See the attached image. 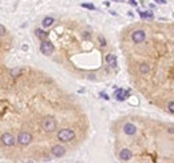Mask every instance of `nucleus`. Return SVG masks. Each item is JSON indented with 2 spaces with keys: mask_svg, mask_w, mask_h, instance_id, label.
Instances as JSON below:
<instances>
[{
  "mask_svg": "<svg viewBox=\"0 0 174 163\" xmlns=\"http://www.w3.org/2000/svg\"><path fill=\"white\" fill-rule=\"evenodd\" d=\"M106 62L109 63L110 67H117V56L114 55V53H109L107 56H106Z\"/></svg>",
  "mask_w": 174,
  "mask_h": 163,
  "instance_id": "nucleus-11",
  "label": "nucleus"
},
{
  "mask_svg": "<svg viewBox=\"0 0 174 163\" xmlns=\"http://www.w3.org/2000/svg\"><path fill=\"white\" fill-rule=\"evenodd\" d=\"M0 35H1V36L5 35V28H4V26H3V24L0 26Z\"/></svg>",
  "mask_w": 174,
  "mask_h": 163,
  "instance_id": "nucleus-19",
  "label": "nucleus"
},
{
  "mask_svg": "<svg viewBox=\"0 0 174 163\" xmlns=\"http://www.w3.org/2000/svg\"><path fill=\"white\" fill-rule=\"evenodd\" d=\"M115 1H121V0H115Z\"/></svg>",
  "mask_w": 174,
  "mask_h": 163,
  "instance_id": "nucleus-22",
  "label": "nucleus"
},
{
  "mask_svg": "<svg viewBox=\"0 0 174 163\" xmlns=\"http://www.w3.org/2000/svg\"><path fill=\"white\" fill-rule=\"evenodd\" d=\"M139 13H141V16H142V18H145V19H153V18H154V15H153L151 12H149V11H147V12H139Z\"/></svg>",
  "mask_w": 174,
  "mask_h": 163,
  "instance_id": "nucleus-16",
  "label": "nucleus"
},
{
  "mask_svg": "<svg viewBox=\"0 0 174 163\" xmlns=\"http://www.w3.org/2000/svg\"><path fill=\"white\" fill-rule=\"evenodd\" d=\"M51 152H52V155H54V156L60 158V156H63V155L66 154V148L63 147V146H60V145H55L51 148Z\"/></svg>",
  "mask_w": 174,
  "mask_h": 163,
  "instance_id": "nucleus-7",
  "label": "nucleus"
},
{
  "mask_svg": "<svg viewBox=\"0 0 174 163\" xmlns=\"http://www.w3.org/2000/svg\"><path fill=\"white\" fill-rule=\"evenodd\" d=\"M157 3H159V4H165L166 3V0H155Z\"/></svg>",
  "mask_w": 174,
  "mask_h": 163,
  "instance_id": "nucleus-20",
  "label": "nucleus"
},
{
  "mask_svg": "<svg viewBox=\"0 0 174 163\" xmlns=\"http://www.w3.org/2000/svg\"><path fill=\"white\" fill-rule=\"evenodd\" d=\"M100 96H103L104 99H109V96H107V95H106V94H103V92H100Z\"/></svg>",
  "mask_w": 174,
  "mask_h": 163,
  "instance_id": "nucleus-21",
  "label": "nucleus"
},
{
  "mask_svg": "<svg viewBox=\"0 0 174 163\" xmlns=\"http://www.w3.org/2000/svg\"><path fill=\"white\" fill-rule=\"evenodd\" d=\"M52 24H54V18H50V16L44 18L43 22H42V26H43L44 28H48V27H51Z\"/></svg>",
  "mask_w": 174,
  "mask_h": 163,
  "instance_id": "nucleus-12",
  "label": "nucleus"
},
{
  "mask_svg": "<svg viewBox=\"0 0 174 163\" xmlns=\"http://www.w3.org/2000/svg\"><path fill=\"white\" fill-rule=\"evenodd\" d=\"M20 74H22V70H20V68H12V70H11V76H12V78H16V76H19Z\"/></svg>",
  "mask_w": 174,
  "mask_h": 163,
  "instance_id": "nucleus-15",
  "label": "nucleus"
},
{
  "mask_svg": "<svg viewBox=\"0 0 174 163\" xmlns=\"http://www.w3.org/2000/svg\"><path fill=\"white\" fill-rule=\"evenodd\" d=\"M42 127L46 132H52L56 130V120L54 119L52 116H46L42 120Z\"/></svg>",
  "mask_w": 174,
  "mask_h": 163,
  "instance_id": "nucleus-2",
  "label": "nucleus"
},
{
  "mask_svg": "<svg viewBox=\"0 0 174 163\" xmlns=\"http://www.w3.org/2000/svg\"><path fill=\"white\" fill-rule=\"evenodd\" d=\"M31 142H32V135H31L30 132H27V131L19 132V135H17V143L20 146H28Z\"/></svg>",
  "mask_w": 174,
  "mask_h": 163,
  "instance_id": "nucleus-3",
  "label": "nucleus"
},
{
  "mask_svg": "<svg viewBox=\"0 0 174 163\" xmlns=\"http://www.w3.org/2000/svg\"><path fill=\"white\" fill-rule=\"evenodd\" d=\"M139 71H141V74H149L150 72V67L146 64V63H142L141 66H139Z\"/></svg>",
  "mask_w": 174,
  "mask_h": 163,
  "instance_id": "nucleus-14",
  "label": "nucleus"
},
{
  "mask_svg": "<svg viewBox=\"0 0 174 163\" xmlns=\"http://www.w3.org/2000/svg\"><path fill=\"white\" fill-rule=\"evenodd\" d=\"M40 52L44 55H51L54 52V46L50 40H42L40 43Z\"/></svg>",
  "mask_w": 174,
  "mask_h": 163,
  "instance_id": "nucleus-4",
  "label": "nucleus"
},
{
  "mask_svg": "<svg viewBox=\"0 0 174 163\" xmlns=\"http://www.w3.org/2000/svg\"><path fill=\"white\" fill-rule=\"evenodd\" d=\"M35 35L38 36V38H40L42 40H46V39H47V36H48V34H47L46 31H43V30L38 28V30L35 31Z\"/></svg>",
  "mask_w": 174,
  "mask_h": 163,
  "instance_id": "nucleus-13",
  "label": "nucleus"
},
{
  "mask_svg": "<svg viewBox=\"0 0 174 163\" xmlns=\"http://www.w3.org/2000/svg\"><path fill=\"white\" fill-rule=\"evenodd\" d=\"M123 132L126 135H134L135 132H137V127L133 123H126L123 126Z\"/></svg>",
  "mask_w": 174,
  "mask_h": 163,
  "instance_id": "nucleus-10",
  "label": "nucleus"
},
{
  "mask_svg": "<svg viewBox=\"0 0 174 163\" xmlns=\"http://www.w3.org/2000/svg\"><path fill=\"white\" fill-rule=\"evenodd\" d=\"M58 139L63 143H67V142H71L75 139V131L71 130V128H63L60 131H58Z\"/></svg>",
  "mask_w": 174,
  "mask_h": 163,
  "instance_id": "nucleus-1",
  "label": "nucleus"
},
{
  "mask_svg": "<svg viewBox=\"0 0 174 163\" xmlns=\"http://www.w3.org/2000/svg\"><path fill=\"white\" fill-rule=\"evenodd\" d=\"M115 98H117L118 100H125V99H127V96H129V91H125L123 88H118L117 91H115Z\"/></svg>",
  "mask_w": 174,
  "mask_h": 163,
  "instance_id": "nucleus-9",
  "label": "nucleus"
},
{
  "mask_svg": "<svg viewBox=\"0 0 174 163\" xmlns=\"http://www.w3.org/2000/svg\"><path fill=\"white\" fill-rule=\"evenodd\" d=\"M145 38H146V34H145L143 30H135L131 34V39H133L134 43H142L145 40Z\"/></svg>",
  "mask_w": 174,
  "mask_h": 163,
  "instance_id": "nucleus-5",
  "label": "nucleus"
},
{
  "mask_svg": "<svg viewBox=\"0 0 174 163\" xmlns=\"http://www.w3.org/2000/svg\"><path fill=\"white\" fill-rule=\"evenodd\" d=\"M82 7L83 8H87V9H95V7L92 4H87V3H82Z\"/></svg>",
  "mask_w": 174,
  "mask_h": 163,
  "instance_id": "nucleus-18",
  "label": "nucleus"
},
{
  "mask_svg": "<svg viewBox=\"0 0 174 163\" xmlns=\"http://www.w3.org/2000/svg\"><path fill=\"white\" fill-rule=\"evenodd\" d=\"M167 110H169L171 114H174V100H170L169 103H167Z\"/></svg>",
  "mask_w": 174,
  "mask_h": 163,
  "instance_id": "nucleus-17",
  "label": "nucleus"
},
{
  "mask_svg": "<svg viewBox=\"0 0 174 163\" xmlns=\"http://www.w3.org/2000/svg\"><path fill=\"white\" fill-rule=\"evenodd\" d=\"M1 143L7 147H11V146L15 145V138L9 134V132H4L3 135H1Z\"/></svg>",
  "mask_w": 174,
  "mask_h": 163,
  "instance_id": "nucleus-6",
  "label": "nucleus"
},
{
  "mask_svg": "<svg viewBox=\"0 0 174 163\" xmlns=\"http://www.w3.org/2000/svg\"><path fill=\"white\" fill-rule=\"evenodd\" d=\"M131 158H133V152L129 148H122L121 152H119V159L121 160H130Z\"/></svg>",
  "mask_w": 174,
  "mask_h": 163,
  "instance_id": "nucleus-8",
  "label": "nucleus"
}]
</instances>
